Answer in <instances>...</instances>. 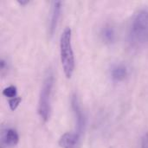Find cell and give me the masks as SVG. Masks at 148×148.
<instances>
[{
    "mask_svg": "<svg viewBox=\"0 0 148 148\" xmlns=\"http://www.w3.org/2000/svg\"><path fill=\"white\" fill-rule=\"evenodd\" d=\"M127 42L132 48H139L148 42V9L136 12L131 21Z\"/></svg>",
    "mask_w": 148,
    "mask_h": 148,
    "instance_id": "obj_1",
    "label": "cell"
},
{
    "mask_svg": "<svg viewBox=\"0 0 148 148\" xmlns=\"http://www.w3.org/2000/svg\"><path fill=\"white\" fill-rule=\"evenodd\" d=\"M61 62L67 78H71L75 69V56L72 48V31L67 27L64 29L60 39Z\"/></svg>",
    "mask_w": 148,
    "mask_h": 148,
    "instance_id": "obj_2",
    "label": "cell"
},
{
    "mask_svg": "<svg viewBox=\"0 0 148 148\" xmlns=\"http://www.w3.org/2000/svg\"><path fill=\"white\" fill-rule=\"evenodd\" d=\"M53 88L54 76L51 72H49L43 80L38 101V114L44 121H48L50 116Z\"/></svg>",
    "mask_w": 148,
    "mask_h": 148,
    "instance_id": "obj_3",
    "label": "cell"
},
{
    "mask_svg": "<svg viewBox=\"0 0 148 148\" xmlns=\"http://www.w3.org/2000/svg\"><path fill=\"white\" fill-rule=\"evenodd\" d=\"M71 108L72 110L75 114V121H76V132L80 136L82 135L84 127L86 125V118L84 112L82 108L79 98L76 94H73L71 96Z\"/></svg>",
    "mask_w": 148,
    "mask_h": 148,
    "instance_id": "obj_4",
    "label": "cell"
},
{
    "mask_svg": "<svg viewBox=\"0 0 148 148\" xmlns=\"http://www.w3.org/2000/svg\"><path fill=\"white\" fill-rule=\"evenodd\" d=\"M62 10V2L61 1H54L52 3V9H51V15L50 20L49 23V36H53L60 19Z\"/></svg>",
    "mask_w": 148,
    "mask_h": 148,
    "instance_id": "obj_5",
    "label": "cell"
},
{
    "mask_svg": "<svg viewBox=\"0 0 148 148\" xmlns=\"http://www.w3.org/2000/svg\"><path fill=\"white\" fill-rule=\"evenodd\" d=\"M81 138L77 133H65L59 140V146L62 148H76Z\"/></svg>",
    "mask_w": 148,
    "mask_h": 148,
    "instance_id": "obj_6",
    "label": "cell"
},
{
    "mask_svg": "<svg viewBox=\"0 0 148 148\" xmlns=\"http://www.w3.org/2000/svg\"><path fill=\"white\" fill-rule=\"evenodd\" d=\"M19 141L17 133L13 129H6L2 134V143L6 147H15Z\"/></svg>",
    "mask_w": 148,
    "mask_h": 148,
    "instance_id": "obj_7",
    "label": "cell"
},
{
    "mask_svg": "<svg viewBox=\"0 0 148 148\" xmlns=\"http://www.w3.org/2000/svg\"><path fill=\"white\" fill-rule=\"evenodd\" d=\"M101 37L104 43L112 44L115 41V31L114 27L110 24L105 25L101 30Z\"/></svg>",
    "mask_w": 148,
    "mask_h": 148,
    "instance_id": "obj_8",
    "label": "cell"
},
{
    "mask_svg": "<svg viewBox=\"0 0 148 148\" xmlns=\"http://www.w3.org/2000/svg\"><path fill=\"white\" fill-rule=\"evenodd\" d=\"M127 75V67L123 64L114 65L111 70L112 79L115 82H119L125 80Z\"/></svg>",
    "mask_w": 148,
    "mask_h": 148,
    "instance_id": "obj_9",
    "label": "cell"
},
{
    "mask_svg": "<svg viewBox=\"0 0 148 148\" xmlns=\"http://www.w3.org/2000/svg\"><path fill=\"white\" fill-rule=\"evenodd\" d=\"M3 95L7 98H15L16 97V88L15 86L7 87L3 90Z\"/></svg>",
    "mask_w": 148,
    "mask_h": 148,
    "instance_id": "obj_10",
    "label": "cell"
},
{
    "mask_svg": "<svg viewBox=\"0 0 148 148\" xmlns=\"http://www.w3.org/2000/svg\"><path fill=\"white\" fill-rule=\"evenodd\" d=\"M21 101H22V98L21 97H15V98L10 99L9 100V107H10V110L11 111H15L17 108V107L19 106Z\"/></svg>",
    "mask_w": 148,
    "mask_h": 148,
    "instance_id": "obj_11",
    "label": "cell"
},
{
    "mask_svg": "<svg viewBox=\"0 0 148 148\" xmlns=\"http://www.w3.org/2000/svg\"><path fill=\"white\" fill-rule=\"evenodd\" d=\"M17 2H18L21 5H25V4H27V3H29V1H28V0H17Z\"/></svg>",
    "mask_w": 148,
    "mask_h": 148,
    "instance_id": "obj_12",
    "label": "cell"
},
{
    "mask_svg": "<svg viewBox=\"0 0 148 148\" xmlns=\"http://www.w3.org/2000/svg\"><path fill=\"white\" fill-rule=\"evenodd\" d=\"M0 66H1V69H2V70L4 69V68L6 67V63H5V62H4L3 60L1 61V65H0Z\"/></svg>",
    "mask_w": 148,
    "mask_h": 148,
    "instance_id": "obj_13",
    "label": "cell"
}]
</instances>
